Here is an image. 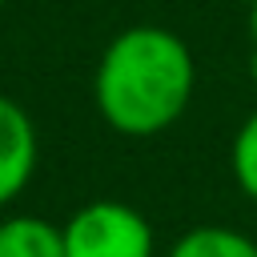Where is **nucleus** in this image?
I'll return each mask as SVG.
<instances>
[{"label": "nucleus", "instance_id": "nucleus-3", "mask_svg": "<svg viewBox=\"0 0 257 257\" xmlns=\"http://www.w3.org/2000/svg\"><path fill=\"white\" fill-rule=\"evenodd\" d=\"M36 153H40V145H36L32 116L12 96L0 92V209L12 205L24 193V185L32 181Z\"/></svg>", "mask_w": 257, "mask_h": 257}, {"label": "nucleus", "instance_id": "nucleus-9", "mask_svg": "<svg viewBox=\"0 0 257 257\" xmlns=\"http://www.w3.org/2000/svg\"><path fill=\"white\" fill-rule=\"evenodd\" d=\"M4 4H8V0H0V8H4Z\"/></svg>", "mask_w": 257, "mask_h": 257}, {"label": "nucleus", "instance_id": "nucleus-8", "mask_svg": "<svg viewBox=\"0 0 257 257\" xmlns=\"http://www.w3.org/2000/svg\"><path fill=\"white\" fill-rule=\"evenodd\" d=\"M249 80L257 84V44H253V56H249Z\"/></svg>", "mask_w": 257, "mask_h": 257}, {"label": "nucleus", "instance_id": "nucleus-7", "mask_svg": "<svg viewBox=\"0 0 257 257\" xmlns=\"http://www.w3.org/2000/svg\"><path fill=\"white\" fill-rule=\"evenodd\" d=\"M249 32H253V44H257V0L249 4Z\"/></svg>", "mask_w": 257, "mask_h": 257}, {"label": "nucleus", "instance_id": "nucleus-5", "mask_svg": "<svg viewBox=\"0 0 257 257\" xmlns=\"http://www.w3.org/2000/svg\"><path fill=\"white\" fill-rule=\"evenodd\" d=\"M165 257H257V241L229 225H193Z\"/></svg>", "mask_w": 257, "mask_h": 257}, {"label": "nucleus", "instance_id": "nucleus-1", "mask_svg": "<svg viewBox=\"0 0 257 257\" xmlns=\"http://www.w3.org/2000/svg\"><path fill=\"white\" fill-rule=\"evenodd\" d=\"M197 84L189 44L161 24H133L116 32L92 76V100L100 120L120 137H157L173 128Z\"/></svg>", "mask_w": 257, "mask_h": 257}, {"label": "nucleus", "instance_id": "nucleus-6", "mask_svg": "<svg viewBox=\"0 0 257 257\" xmlns=\"http://www.w3.org/2000/svg\"><path fill=\"white\" fill-rule=\"evenodd\" d=\"M229 169H233L237 189L257 205V112H249L237 128L233 149H229Z\"/></svg>", "mask_w": 257, "mask_h": 257}, {"label": "nucleus", "instance_id": "nucleus-2", "mask_svg": "<svg viewBox=\"0 0 257 257\" xmlns=\"http://www.w3.org/2000/svg\"><path fill=\"white\" fill-rule=\"evenodd\" d=\"M60 229L68 257H153L157 249L149 217L112 197L80 205Z\"/></svg>", "mask_w": 257, "mask_h": 257}, {"label": "nucleus", "instance_id": "nucleus-4", "mask_svg": "<svg viewBox=\"0 0 257 257\" xmlns=\"http://www.w3.org/2000/svg\"><path fill=\"white\" fill-rule=\"evenodd\" d=\"M0 257H68L64 229L36 213L4 217L0 221Z\"/></svg>", "mask_w": 257, "mask_h": 257}]
</instances>
